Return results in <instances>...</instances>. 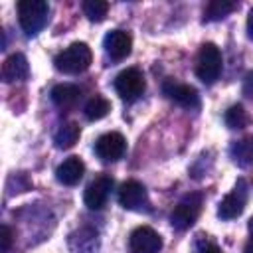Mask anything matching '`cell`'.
<instances>
[{
    "label": "cell",
    "instance_id": "obj_1",
    "mask_svg": "<svg viewBox=\"0 0 253 253\" xmlns=\"http://www.w3.org/2000/svg\"><path fill=\"white\" fill-rule=\"evenodd\" d=\"M91 61H93L91 47L85 42H73L71 45H67L55 55L53 65L57 71L65 75H77V73H83L91 65Z\"/></svg>",
    "mask_w": 253,
    "mask_h": 253
},
{
    "label": "cell",
    "instance_id": "obj_2",
    "mask_svg": "<svg viewBox=\"0 0 253 253\" xmlns=\"http://www.w3.org/2000/svg\"><path fill=\"white\" fill-rule=\"evenodd\" d=\"M49 20V6L43 0L18 2V22L26 36H36Z\"/></svg>",
    "mask_w": 253,
    "mask_h": 253
},
{
    "label": "cell",
    "instance_id": "obj_3",
    "mask_svg": "<svg viewBox=\"0 0 253 253\" xmlns=\"http://www.w3.org/2000/svg\"><path fill=\"white\" fill-rule=\"evenodd\" d=\"M221 69H223V57H221L219 47L211 42H206L198 53V63H196L198 79L206 85H211L219 79Z\"/></svg>",
    "mask_w": 253,
    "mask_h": 253
},
{
    "label": "cell",
    "instance_id": "obj_4",
    "mask_svg": "<svg viewBox=\"0 0 253 253\" xmlns=\"http://www.w3.org/2000/svg\"><path fill=\"white\" fill-rule=\"evenodd\" d=\"M200 211H202V194L190 192L174 206V210L170 213V223H172V227L184 231L194 225Z\"/></svg>",
    "mask_w": 253,
    "mask_h": 253
},
{
    "label": "cell",
    "instance_id": "obj_5",
    "mask_svg": "<svg viewBox=\"0 0 253 253\" xmlns=\"http://www.w3.org/2000/svg\"><path fill=\"white\" fill-rule=\"evenodd\" d=\"M144 75L136 67H126L115 77V91L123 101H134L144 93Z\"/></svg>",
    "mask_w": 253,
    "mask_h": 253
},
{
    "label": "cell",
    "instance_id": "obj_6",
    "mask_svg": "<svg viewBox=\"0 0 253 253\" xmlns=\"http://www.w3.org/2000/svg\"><path fill=\"white\" fill-rule=\"evenodd\" d=\"M247 204V182L243 178H239L233 186V190L219 202L217 208V215L221 219H233L237 215H241V211L245 210Z\"/></svg>",
    "mask_w": 253,
    "mask_h": 253
},
{
    "label": "cell",
    "instance_id": "obj_7",
    "mask_svg": "<svg viewBox=\"0 0 253 253\" xmlns=\"http://www.w3.org/2000/svg\"><path fill=\"white\" fill-rule=\"evenodd\" d=\"M126 150V140L121 132H105L95 142V154L103 162H115L119 160Z\"/></svg>",
    "mask_w": 253,
    "mask_h": 253
},
{
    "label": "cell",
    "instance_id": "obj_8",
    "mask_svg": "<svg viewBox=\"0 0 253 253\" xmlns=\"http://www.w3.org/2000/svg\"><path fill=\"white\" fill-rule=\"evenodd\" d=\"M130 253H158L162 249V237L148 225H140L130 233Z\"/></svg>",
    "mask_w": 253,
    "mask_h": 253
},
{
    "label": "cell",
    "instance_id": "obj_9",
    "mask_svg": "<svg viewBox=\"0 0 253 253\" xmlns=\"http://www.w3.org/2000/svg\"><path fill=\"white\" fill-rule=\"evenodd\" d=\"M113 190V178L109 174H99L85 190L83 194V202L89 210H101L107 200H109V194Z\"/></svg>",
    "mask_w": 253,
    "mask_h": 253
},
{
    "label": "cell",
    "instance_id": "obj_10",
    "mask_svg": "<svg viewBox=\"0 0 253 253\" xmlns=\"http://www.w3.org/2000/svg\"><path fill=\"white\" fill-rule=\"evenodd\" d=\"M119 204L125 210L130 211H140L148 206V196H146V188L136 182V180H126L121 190H119Z\"/></svg>",
    "mask_w": 253,
    "mask_h": 253
},
{
    "label": "cell",
    "instance_id": "obj_11",
    "mask_svg": "<svg viewBox=\"0 0 253 253\" xmlns=\"http://www.w3.org/2000/svg\"><path fill=\"white\" fill-rule=\"evenodd\" d=\"M103 45H105V51L109 53L111 59L121 61V59H125V57L130 55L132 38H130V34L125 32V30H111V32L105 36Z\"/></svg>",
    "mask_w": 253,
    "mask_h": 253
},
{
    "label": "cell",
    "instance_id": "obj_12",
    "mask_svg": "<svg viewBox=\"0 0 253 253\" xmlns=\"http://www.w3.org/2000/svg\"><path fill=\"white\" fill-rule=\"evenodd\" d=\"M164 93H166L174 103H178V105L184 107V109H198V107H200L198 91H196L192 85H188V83L166 81Z\"/></svg>",
    "mask_w": 253,
    "mask_h": 253
},
{
    "label": "cell",
    "instance_id": "obj_13",
    "mask_svg": "<svg viewBox=\"0 0 253 253\" xmlns=\"http://www.w3.org/2000/svg\"><path fill=\"white\" fill-rule=\"evenodd\" d=\"M28 77H30V63L24 53H12L10 57H6V61L2 63V79L6 83L24 81Z\"/></svg>",
    "mask_w": 253,
    "mask_h": 253
},
{
    "label": "cell",
    "instance_id": "obj_14",
    "mask_svg": "<svg viewBox=\"0 0 253 253\" xmlns=\"http://www.w3.org/2000/svg\"><path fill=\"white\" fill-rule=\"evenodd\" d=\"M85 174V164L79 156H69L65 158L57 168H55V178L63 186H75Z\"/></svg>",
    "mask_w": 253,
    "mask_h": 253
},
{
    "label": "cell",
    "instance_id": "obj_15",
    "mask_svg": "<svg viewBox=\"0 0 253 253\" xmlns=\"http://www.w3.org/2000/svg\"><path fill=\"white\" fill-rule=\"evenodd\" d=\"M81 97V91L77 85L71 83H59L51 89V101L59 107V109H69L73 107Z\"/></svg>",
    "mask_w": 253,
    "mask_h": 253
},
{
    "label": "cell",
    "instance_id": "obj_16",
    "mask_svg": "<svg viewBox=\"0 0 253 253\" xmlns=\"http://www.w3.org/2000/svg\"><path fill=\"white\" fill-rule=\"evenodd\" d=\"M79 134H81V128L77 123H63L53 134V144L61 150L71 148L79 140Z\"/></svg>",
    "mask_w": 253,
    "mask_h": 253
},
{
    "label": "cell",
    "instance_id": "obj_17",
    "mask_svg": "<svg viewBox=\"0 0 253 253\" xmlns=\"http://www.w3.org/2000/svg\"><path fill=\"white\" fill-rule=\"evenodd\" d=\"M231 158L239 166H251L253 164V136H245L241 140H235L229 148Z\"/></svg>",
    "mask_w": 253,
    "mask_h": 253
},
{
    "label": "cell",
    "instance_id": "obj_18",
    "mask_svg": "<svg viewBox=\"0 0 253 253\" xmlns=\"http://www.w3.org/2000/svg\"><path fill=\"white\" fill-rule=\"evenodd\" d=\"M237 8V2H229V0H211L206 10H204V20L206 22H215L225 18L227 14H231Z\"/></svg>",
    "mask_w": 253,
    "mask_h": 253
},
{
    "label": "cell",
    "instance_id": "obj_19",
    "mask_svg": "<svg viewBox=\"0 0 253 253\" xmlns=\"http://www.w3.org/2000/svg\"><path fill=\"white\" fill-rule=\"evenodd\" d=\"M109 111H111V103H109L105 97H101V95L91 97V99L85 103V109H83L87 121H101L103 117L109 115Z\"/></svg>",
    "mask_w": 253,
    "mask_h": 253
},
{
    "label": "cell",
    "instance_id": "obj_20",
    "mask_svg": "<svg viewBox=\"0 0 253 253\" xmlns=\"http://www.w3.org/2000/svg\"><path fill=\"white\" fill-rule=\"evenodd\" d=\"M223 121H225V125L229 128H243V126H247L249 117H247V111L243 109V105H231L225 111Z\"/></svg>",
    "mask_w": 253,
    "mask_h": 253
},
{
    "label": "cell",
    "instance_id": "obj_21",
    "mask_svg": "<svg viewBox=\"0 0 253 253\" xmlns=\"http://www.w3.org/2000/svg\"><path fill=\"white\" fill-rule=\"evenodd\" d=\"M109 12V4L103 0H85L83 2V14L91 22H101Z\"/></svg>",
    "mask_w": 253,
    "mask_h": 253
},
{
    "label": "cell",
    "instance_id": "obj_22",
    "mask_svg": "<svg viewBox=\"0 0 253 253\" xmlns=\"http://www.w3.org/2000/svg\"><path fill=\"white\" fill-rule=\"evenodd\" d=\"M196 253H221V249L208 237V235H198L196 245H194Z\"/></svg>",
    "mask_w": 253,
    "mask_h": 253
},
{
    "label": "cell",
    "instance_id": "obj_23",
    "mask_svg": "<svg viewBox=\"0 0 253 253\" xmlns=\"http://www.w3.org/2000/svg\"><path fill=\"white\" fill-rule=\"evenodd\" d=\"M0 241H2V253H6L12 245V229L8 225H2L0 227Z\"/></svg>",
    "mask_w": 253,
    "mask_h": 253
},
{
    "label": "cell",
    "instance_id": "obj_24",
    "mask_svg": "<svg viewBox=\"0 0 253 253\" xmlns=\"http://www.w3.org/2000/svg\"><path fill=\"white\" fill-rule=\"evenodd\" d=\"M243 93L253 97V71H249L245 75V79H243Z\"/></svg>",
    "mask_w": 253,
    "mask_h": 253
},
{
    "label": "cell",
    "instance_id": "obj_25",
    "mask_svg": "<svg viewBox=\"0 0 253 253\" xmlns=\"http://www.w3.org/2000/svg\"><path fill=\"white\" fill-rule=\"evenodd\" d=\"M247 36L253 40V8L249 10V16H247Z\"/></svg>",
    "mask_w": 253,
    "mask_h": 253
},
{
    "label": "cell",
    "instance_id": "obj_26",
    "mask_svg": "<svg viewBox=\"0 0 253 253\" xmlns=\"http://www.w3.org/2000/svg\"><path fill=\"white\" fill-rule=\"evenodd\" d=\"M243 253H253V239H251V241L245 245V251H243Z\"/></svg>",
    "mask_w": 253,
    "mask_h": 253
},
{
    "label": "cell",
    "instance_id": "obj_27",
    "mask_svg": "<svg viewBox=\"0 0 253 253\" xmlns=\"http://www.w3.org/2000/svg\"><path fill=\"white\" fill-rule=\"evenodd\" d=\"M247 229H249V235H251V239H253V217L249 219V223H247Z\"/></svg>",
    "mask_w": 253,
    "mask_h": 253
}]
</instances>
